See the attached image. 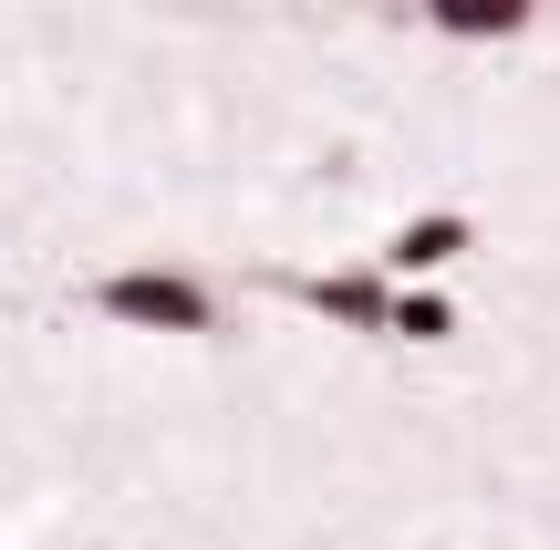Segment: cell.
I'll use <instances>...</instances> for the list:
<instances>
[{
	"label": "cell",
	"instance_id": "cell-1",
	"mask_svg": "<svg viewBox=\"0 0 560 550\" xmlns=\"http://www.w3.org/2000/svg\"><path fill=\"white\" fill-rule=\"evenodd\" d=\"M83 302L136 332H219V291L187 270H104V281H83Z\"/></svg>",
	"mask_w": 560,
	"mask_h": 550
},
{
	"label": "cell",
	"instance_id": "cell-4",
	"mask_svg": "<svg viewBox=\"0 0 560 550\" xmlns=\"http://www.w3.org/2000/svg\"><path fill=\"white\" fill-rule=\"evenodd\" d=\"M425 21L457 42H509V32H529V0H436Z\"/></svg>",
	"mask_w": 560,
	"mask_h": 550
},
{
	"label": "cell",
	"instance_id": "cell-5",
	"mask_svg": "<svg viewBox=\"0 0 560 550\" xmlns=\"http://www.w3.org/2000/svg\"><path fill=\"white\" fill-rule=\"evenodd\" d=\"M446 332H457L446 291H395V343H446Z\"/></svg>",
	"mask_w": 560,
	"mask_h": 550
},
{
	"label": "cell",
	"instance_id": "cell-2",
	"mask_svg": "<svg viewBox=\"0 0 560 550\" xmlns=\"http://www.w3.org/2000/svg\"><path fill=\"white\" fill-rule=\"evenodd\" d=\"M280 291L312 302L322 323H342V332H395V281H384V270H280Z\"/></svg>",
	"mask_w": 560,
	"mask_h": 550
},
{
	"label": "cell",
	"instance_id": "cell-3",
	"mask_svg": "<svg viewBox=\"0 0 560 550\" xmlns=\"http://www.w3.org/2000/svg\"><path fill=\"white\" fill-rule=\"evenodd\" d=\"M457 249H478V229H467L457 208H425V219H405L395 239H384V270H405V281H425V270H446Z\"/></svg>",
	"mask_w": 560,
	"mask_h": 550
}]
</instances>
